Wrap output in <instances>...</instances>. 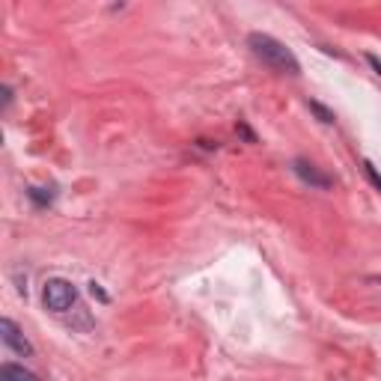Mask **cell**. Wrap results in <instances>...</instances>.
<instances>
[{
	"label": "cell",
	"instance_id": "obj_9",
	"mask_svg": "<svg viewBox=\"0 0 381 381\" xmlns=\"http://www.w3.org/2000/svg\"><path fill=\"white\" fill-rule=\"evenodd\" d=\"M238 132H242V134L247 137V143H256V137H254V132H250V128H247L245 123H238Z\"/></svg>",
	"mask_w": 381,
	"mask_h": 381
},
{
	"label": "cell",
	"instance_id": "obj_10",
	"mask_svg": "<svg viewBox=\"0 0 381 381\" xmlns=\"http://www.w3.org/2000/svg\"><path fill=\"white\" fill-rule=\"evenodd\" d=\"M366 60H369V63H373V69H375V75H381V60H378L375 54H369Z\"/></svg>",
	"mask_w": 381,
	"mask_h": 381
},
{
	"label": "cell",
	"instance_id": "obj_4",
	"mask_svg": "<svg viewBox=\"0 0 381 381\" xmlns=\"http://www.w3.org/2000/svg\"><path fill=\"white\" fill-rule=\"evenodd\" d=\"M292 170L298 173L301 182H307L310 188H322V190L334 188V182H330V176L319 173V170H316L313 164H310V161H304V158H295V161H292Z\"/></svg>",
	"mask_w": 381,
	"mask_h": 381
},
{
	"label": "cell",
	"instance_id": "obj_1",
	"mask_svg": "<svg viewBox=\"0 0 381 381\" xmlns=\"http://www.w3.org/2000/svg\"><path fill=\"white\" fill-rule=\"evenodd\" d=\"M247 45L250 51H254L268 69H274V72H283V75H298L301 72V63L295 60V54L289 51L283 42H277L274 36L268 33H250L247 36Z\"/></svg>",
	"mask_w": 381,
	"mask_h": 381
},
{
	"label": "cell",
	"instance_id": "obj_3",
	"mask_svg": "<svg viewBox=\"0 0 381 381\" xmlns=\"http://www.w3.org/2000/svg\"><path fill=\"white\" fill-rule=\"evenodd\" d=\"M0 337H3V343L12 348V352L24 355V357L33 355V346H30V339L21 334V330H18V325L12 322V319H0Z\"/></svg>",
	"mask_w": 381,
	"mask_h": 381
},
{
	"label": "cell",
	"instance_id": "obj_7",
	"mask_svg": "<svg viewBox=\"0 0 381 381\" xmlns=\"http://www.w3.org/2000/svg\"><path fill=\"white\" fill-rule=\"evenodd\" d=\"M310 110H313V114L322 119L325 125H330V123H337V116H334V110H328L325 105H319V102H310Z\"/></svg>",
	"mask_w": 381,
	"mask_h": 381
},
{
	"label": "cell",
	"instance_id": "obj_8",
	"mask_svg": "<svg viewBox=\"0 0 381 381\" xmlns=\"http://www.w3.org/2000/svg\"><path fill=\"white\" fill-rule=\"evenodd\" d=\"M364 173L369 176V182H373V185L381 190V173H378V170L373 167V161H364Z\"/></svg>",
	"mask_w": 381,
	"mask_h": 381
},
{
	"label": "cell",
	"instance_id": "obj_6",
	"mask_svg": "<svg viewBox=\"0 0 381 381\" xmlns=\"http://www.w3.org/2000/svg\"><path fill=\"white\" fill-rule=\"evenodd\" d=\"M27 197L33 200L36 206H48V203L54 200V194H51V190H45V188H30V190H27Z\"/></svg>",
	"mask_w": 381,
	"mask_h": 381
},
{
	"label": "cell",
	"instance_id": "obj_5",
	"mask_svg": "<svg viewBox=\"0 0 381 381\" xmlns=\"http://www.w3.org/2000/svg\"><path fill=\"white\" fill-rule=\"evenodd\" d=\"M0 381H39V378L18 364H3L0 366Z\"/></svg>",
	"mask_w": 381,
	"mask_h": 381
},
{
	"label": "cell",
	"instance_id": "obj_2",
	"mask_svg": "<svg viewBox=\"0 0 381 381\" xmlns=\"http://www.w3.org/2000/svg\"><path fill=\"white\" fill-rule=\"evenodd\" d=\"M42 301H45L48 310H54V313H66V310L75 307L78 289L69 283V280H63V277H51L45 283V289H42Z\"/></svg>",
	"mask_w": 381,
	"mask_h": 381
},
{
	"label": "cell",
	"instance_id": "obj_11",
	"mask_svg": "<svg viewBox=\"0 0 381 381\" xmlns=\"http://www.w3.org/2000/svg\"><path fill=\"white\" fill-rule=\"evenodd\" d=\"M9 102H12V89L3 87V107H9Z\"/></svg>",
	"mask_w": 381,
	"mask_h": 381
}]
</instances>
